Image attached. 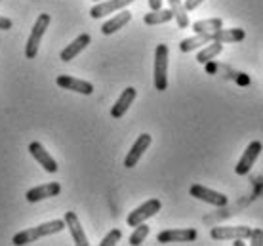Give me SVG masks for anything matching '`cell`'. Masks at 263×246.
Listing matches in <instances>:
<instances>
[{"instance_id": "19", "label": "cell", "mask_w": 263, "mask_h": 246, "mask_svg": "<svg viewBox=\"0 0 263 246\" xmlns=\"http://www.w3.org/2000/svg\"><path fill=\"white\" fill-rule=\"evenodd\" d=\"M208 42H212V33H197L195 36H191V39L181 40L179 50L183 53H189V52H193V50L200 48L202 44H208Z\"/></svg>"}, {"instance_id": "11", "label": "cell", "mask_w": 263, "mask_h": 246, "mask_svg": "<svg viewBox=\"0 0 263 246\" xmlns=\"http://www.w3.org/2000/svg\"><path fill=\"white\" fill-rule=\"evenodd\" d=\"M151 141H153V138L149 136V134H141V136H138V140L134 141V145H132V149L128 151V155H126L124 166H126V168L138 166L139 159H141L145 151L149 149V145H151Z\"/></svg>"}, {"instance_id": "4", "label": "cell", "mask_w": 263, "mask_h": 246, "mask_svg": "<svg viewBox=\"0 0 263 246\" xmlns=\"http://www.w3.org/2000/svg\"><path fill=\"white\" fill-rule=\"evenodd\" d=\"M160 208H162V202L158 199H149L147 202H143L141 206H138L134 212L128 214V218H126V223L130 227H136L139 223H143L147 221L149 218H153L155 214L160 212Z\"/></svg>"}, {"instance_id": "1", "label": "cell", "mask_w": 263, "mask_h": 246, "mask_svg": "<svg viewBox=\"0 0 263 246\" xmlns=\"http://www.w3.org/2000/svg\"><path fill=\"white\" fill-rule=\"evenodd\" d=\"M63 229H65V220H52V221H46V223H40L36 227H31V229H25V231H21L17 235H13L12 242L15 246L31 244L34 240L48 237V235L61 233Z\"/></svg>"}, {"instance_id": "10", "label": "cell", "mask_w": 263, "mask_h": 246, "mask_svg": "<svg viewBox=\"0 0 263 246\" xmlns=\"http://www.w3.org/2000/svg\"><path fill=\"white\" fill-rule=\"evenodd\" d=\"M55 84L60 88H63V90H71V92L82 93V96H92L93 93L92 82L82 79H74V77H69V74H60L55 79Z\"/></svg>"}, {"instance_id": "25", "label": "cell", "mask_w": 263, "mask_h": 246, "mask_svg": "<svg viewBox=\"0 0 263 246\" xmlns=\"http://www.w3.org/2000/svg\"><path fill=\"white\" fill-rule=\"evenodd\" d=\"M120 237H122V231H120V229H112V231H109V233L101 239L99 244L101 246H115L120 240Z\"/></svg>"}, {"instance_id": "18", "label": "cell", "mask_w": 263, "mask_h": 246, "mask_svg": "<svg viewBox=\"0 0 263 246\" xmlns=\"http://www.w3.org/2000/svg\"><path fill=\"white\" fill-rule=\"evenodd\" d=\"M246 33H244V29H219L216 33H212V40H217V42H221V44H231V42H240L244 40Z\"/></svg>"}, {"instance_id": "28", "label": "cell", "mask_w": 263, "mask_h": 246, "mask_svg": "<svg viewBox=\"0 0 263 246\" xmlns=\"http://www.w3.org/2000/svg\"><path fill=\"white\" fill-rule=\"evenodd\" d=\"M12 20H8L4 15H0V31H10L12 29Z\"/></svg>"}, {"instance_id": "5", "label": "cell", "mask_w": 263, "mask_h": 246, "mask_svg": "<svg viewBox=\"0 0 263 246\" xmlns=\"http://www.w3.org/2000/svg\"><path fill=\"white\" fill-rule=\"evenodd\" d=\"M189 193H191V197H195V199H198V200H204V202H208L212 206L223 208V206H227V202H229L227 195L219 193V191H214V189H208V187L200 185V183L191 185Z\"/></svg>"}, {"instance_id": "15", "label": "cell", "mask_w": 263, "mask_h": 246, "mask_svg": "<svg viewBox=\"0 0 263 246\" xmlns=\"http://www.w3.org/2000/svg\"><path fill=\"white\" fill-rule=\"evenodd\" d=\"M138 98V90L136 88L128 86L126 90H122V93H120V98L117 100V103L112 105L111 109V117L112 119H122L126 115V111L130 109V105L134 103V100Z\"/></svg>"}, {"instance_id": "16", "label": "cell", "mask_w": 263, "mask_h": 246, "mask_svg": "<svg viewBox=\"0 0 263 246\" xmlns=\"http://www.w3.org/2000/svg\"><path fill=\"white\" fill-rule=\"evenodd\" d=\"M90 42H92V36H90L88 33L79 34L77 39L72 40L71 44H67V48L61 50V55H60L61 61H72L86 46H88V44H90Z\"/></svg>"}, {"instance_id": "22", "label": "cell", "mask_w": 263, "mask_h": 246, "mask_svg": "<svg viewBox=\"0 0 263 246\" xmlns=\"http://www.w3.org/2000/svg\"><path fill=\"white\" fill-rule=\"evenodd\" d=\"M221 52H223V44H221V42H217V40H212V42H208V46L198 52L197 61L204 65V63L212 61L214 58H217Z\"/></svg>"}, {"instance_id": "30", "label": "cell", "mask_w": 263, "mask_h": 246, "mask_svg": "<svg viewBox=\"0 0 263 246\" xmlns=\"http://www.w3.org/2000/svg\"><path fill=\"white\" fill-rule=\"evenodd\" d=\"M235 246H244V239H235V242H233Z\"/></svg>"}, {"instance_id": "27", "label": "cell", "mask_w": 263, "mask_h": 246, "mask_svg": "<svg viewBox=\"0 0 263 246\" xmlns=\"http://www.w3.org/2000/svg\"><path fill=\"white\" fill-rule=\"evenodd\" d=\"M202 2H204V0H185L183 6H185V10H187V12H193V10H197Z\"/></svg>"}, {"instance_id": "6", "label": "cell", "mask_w": 263, "mask_h": 246, "mask_svg": "<svg viewBox=\"0 0 263 246\" xmlns=\"http://www.w3.org/2000/svg\"><path fill=\"white\" fill-rule=\"evenodd\" d=\"M250 233L252 229L246 225H219V227H212L210 237L214 240H235V239H248Z\"/></svg>"}, {"instance_id": "29", "label": "cell", "mask_w": 263, "mask_h": 246, "mask_svg": "<svg viewBox=\"0 0 263 246\" xmlns=\"http://www.w3.org/2000/svg\"><path fill=\"white\" fill-rule=\"evenodd\" d=\"M149 8H151V10L162 8V0H149Z\"/></svg>"}, {"instance_id": "2", "label": "cell", "mask_w": 263, "mask_h": 246, "mask_svg": "<svg viewBox=\"0 0 263 246\" xmlns=\"http://www.w3.org/2000/svg\"><path fill=\"white\" fill-rule=\"evenodd\" d=\"M50 13H40L36 21H34L33 29H31V34H29V40L25 44V58L27 60H34L36 53H39L40 42H42V36L46 34V29L50 25Z\"/></svg>"}, {"instance_id": "23", "label": "cell", "mask_w": 263, "mask_h": 246, "mask_svg": "<svg viewBox=\"0 0 263 246\" xmlns=\"http://www.w3.org/2000/svg\"><path fill=\"white\" fill-rule=\"evenodd\" d=\"M223 27L221 17H212V20H200L193 23V31L195 33H216Z\"/></svg>"}, {"instance_id": "24", "label": "cell", "mask_w": 263, "mask_h": 246, "mask_svg": "<svg viewBox=\"0 0 263 246\" xmlns=\"http://www.w3.org/2000/svg\"><path fill=\"white\" fill-rule=\"evenodd\" d=\"M149 233H151V227L147 225V223H139V225H136V231L130 235V244L132 246H138L141 244L147 237H149Z\"/></svg>"}, {"instance_id": "21", "label": "cell", "mask_w": 263, "mask_h": 246, "mask_svg": "<svg viewBox=\"0 0 263 246\" xmlns=\"http://www.w3.org/2000/svg\"><path fill=\"white\" fill-rule=\"evenodd\" d=\"M168 4H170L174 20L178 21L179 29H187V27H189V12L185 10L183 2H181V0H168Z\"/></svg>"}, {"instance_id": "8", "label": "cell", "mask_w": 263, "mask_h": 246, "mask_svg": "<svg viewBox=\"0 0 263 246\" xmlns=\"http://www.w3.org/2000/svg\"><path fill=\"white\" fill-rule=\"evenodd\" d=\"M197 239V229L193 227H183V229H166L157 235V240L162 244L168 242H193Z\"/></svg>"}, {"instance_id": "26", "label": "cell", "mask_w": 263, "mask_h": 246, "mask_svg": "<svg viewBox=\"0 0 263 246\" xmlns=\"http://www.w3.org/2000/svg\"><path fill=\"white\" fill-rule=\"evenodd\" d=\"M250 244L254 246H263V231L261 229H252V233H250Z\"/></svg>"}, {"instance_id": "12", "label": "cell", "mask_w": 263, "mask_h": 246, "mask_svg": "<svg viewBox=\"0 0 263 246\" xmlns=\"http://www.w3.org/2000/svg\"><path fill=\"white\" fill-rule=\"evenodd\" d=\"M132 2H136V0H99L96 6H92L90 15H92L93 20H99V17H103L107 13H115L124 10L126 6H130Z\"/></svg>"}, {"instance_id": "9", "label": "cell", "mask_w": 263, "mask_h": 246, "mask_svg": "<svg viewBox=\"0 0 263 246\" xmlns=\"http://www.w3.org/2000/svg\"><path fill=\"white\" fill-rule=\"evenodd\" d=\"M29 153L33 157L36 162H39L40 166L44 168L46 172L50 174H55L58 172V162L53 160V157L46 151V147L42 145L40 141H33V143H29Z\"/></svg>"}, {"instance_id": "17", "label": "cell", "mask_w": 263, "mask_h": 246, "mask_svg": "<svg viewBox=\"0 0 263 246\" xmlns=\"http://www.w3.org/2000/svg\"><path fill=\"white\" fill-rule=\"evenodd\" d=\"M132 21V13L128 12V10H120L115 17H111V20H107L103 25H101V33L105 34H112V33H117V31H120L124 25H128Z\"/></svg>"}, {"instance_id": "20", "label": "cell", "mask_w": 263, "mask_h": 246, "mask_svg": "<svg viewBox=\"0 0 263 246\" xmlns=\"http://www.w3.org/2000/svg\"><path fill=\"white\" fill-rule=\"evenodd\" d=\"M174 20V13L172 10H164V8H158V10H151L149 13H145V25H162L168 21Z\"/></svg>"}, {"instance_id": "13", "label": "cell", "mask_w": 263, "mask_h": 246, "mask_svg": "<svg viewBox=\"0 0 263 246\" xmlns=\"http://www.w3.org/2000/svg\"><path fill=\"white\" fill-rule=\"evenodd\" d=\"M60 193H61L60 183H58V181H50V183L39 185V187H34V189H29L25 193V199H27V202H39V200L58 197Z\"/></svg>"}, {"instance_id": "31", "label": "cell", "mask_w": 263, "mask_h": 246, "mask_svg": "<svg viewBox=\"0 0 263 246\" xmlns=\"http://www.w3.org/2000/svg\"><path fill=\"white\" fill-rule=\"evenodd\" d=\"M93 2H99V0H93Z\"/></svg>"}, {"instance_id": "7", "label": "cell", "mask_w": 263, "mask_h": 246, "mask_svg": "<svg viewBox=\"0 0 263 246\" xmlns=\"http://www.w3.org/2000/svg\"><path fill=\"white\" fill-rule=\"evenodd\" d=\"M261 141H252L250 145L244 149L242 157H240V160L237 162V166H235V172L238 174V176H246V174H250L252 166L256 164L257 157H259V153H261Z\"/></svg>"}, {"instance_id": "3", "label": "cell", "mask_w": 263, "mask_h": 246, "mask_svg": "<svg viewBox=\"0 0 263 246\" xmlns=\"http://www.w3.org/2000/svg\"><path fill=\"white\" fill-rule=\"evenodd\" d=\"M168 55L170 50L166 44H158L155 50V88L158 92H164L168 88Z\"/></svg>"}, {"instance_id": "14", "label": "cell", "mask_w": 263, "mask_h": 246, "mask_svg": "<svg viewBox=\"0 0 263 246\" xmlns=\"http://www.w3.org/2000/svg\"><path fill=\"white\" fill-rule=\"evenodd\" d=\"M65 227L71 231V237L72 240H74V244L77 246H88L90 242H88V237H86L84 229H82V225H80V220L79 216L74 212H65Z\"/></svg>"}]
</instances>
